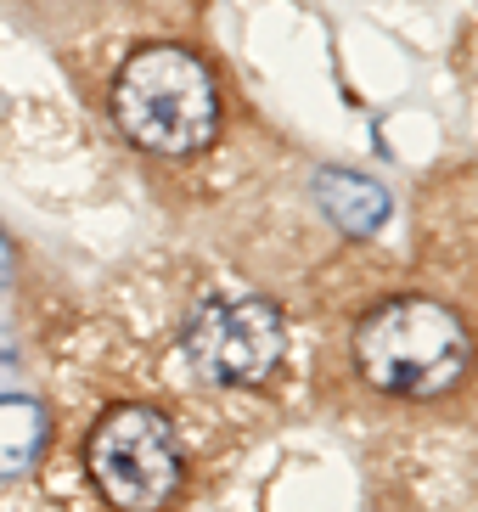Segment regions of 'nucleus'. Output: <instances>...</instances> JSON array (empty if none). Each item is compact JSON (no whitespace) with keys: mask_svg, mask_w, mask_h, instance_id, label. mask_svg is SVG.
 I'll use <instances>...</instances> for the list:
<instances>
[{"mask_svg":"<svg viewBox=\"0 0 478 512\" xmlns=\"http://www.w3.org/2000/svg\"><path fill=\"white\" fill-rule=\"evenodd\" d=\"M282 349V310L265 299H214L186 327V355L209 383H265Z\"/></svg>","mask_w":478,"mask_h":512,"instance_id":"4","label":"nucleus"},{"mask_svg":"<svg viewBox=\"0 0 478 512\" xmlns=\"http://www.w3.org/2000/svg\"><path fill=\"white\" fill-rule=\"evenodd\" d=\"M315 203H321V214H332L344 231H355V237H366V231H377L389 220V192L377 181H366V175H355V169H327V175H315Z\"/></svg>","mask_w":478,"mask_h":512,"instance_id":"5","label":"nucleus"},{"mask_svg":"<svg viewBox=\"0 0 478 512\" xmlns=\"http://www.w3.org/2000/svg\"><path fill=\"white\" fill-rule=\"evenodd\" d=\"M45 451V411L23 394L0 400V479H23Z\"/></svg>","mask_w":478,"mask_h":512,"instance_id":"6","label":"nucleus"},{"mask_svg":"<svg viewBox=\"0 0 478 512\" xmlns=\"http://www.w3.org/2000/svg\"><path fill=\"white\" fill-rule=\"evenodd\" d=\"M90 479L102 496L124 512H158L180 490V451L175 428L152 406H119L107 411L90 434Z\"/></svg>","mask_w":478,"mask_h":512,"instance_id":"3","label":"nucleus"},{"mask_svg":"<svg viewBox=\"0 0 478 512\" xmlns=\"http://www.w3.org/2000/svg\"><path fill=\"white\" fill-rule=\"evenodd\" d=\"M6 271H12V248H6V237H0V282H6Z\"/></svg>","mask_w":478,"mask_h":512,"instance_id":"7","label":"nucleus"},{"mask_svg":"<svg viewBox=\"0 0 478 512\" xmlns=\"http://www.w3.org/2000/svg\"><path fill=\"white\" fill-rule=\"evenodd\" d=\"M355 361L372 389L434 400L467 377L473 332L439 299H389L355 327Z\"/></svg>","mask_w":478,"mask_h":512,"instance_id":"2","label":"nucleus"},{"mask_svg":"<svg viewBox=\"0 0 478 512\" xmlns=\"http://www.w3.org/2000/svg\"><path fill=\"white\" fill-rule=\"evenodd\" d=\"M113 119L135 147L158 158L203 152L220 136V91L209 62L186 46H141L113 79Z\"/></svg>","mask_w":478,"mask_h":512,"instance_id":"1","label":"nucleus"}]
</instances>
